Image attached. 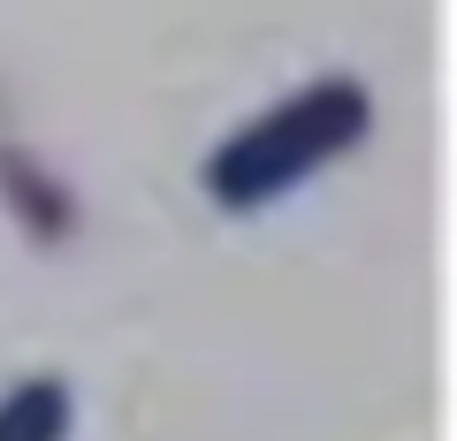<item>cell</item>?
<instances>
[{
    "mask_svg": "<svg viewBox=\"0 0 457 441\" xmlns=\"http://www.w3.org/2000/svg\"><path fill=\"white\" fill-rule=\"evenodd\" d=\"M366 130V99L351 84H312L290 107L260 115L245 137H228L213 152V198L221 206H260V198H282L297 176H312L320 160H336L351 137Z\"/></svg>",
    "mask_w": 457,
    "mask_h": 441,
    "instance_id": "cell-1",
    "label": "cell"
},
{
    "mask_svg": "<svg viewBox=\"0 0 457 441\" xmlns=\"http://www.w3.org/2000/svg\"><path fill=\"white\" fill-rule=\"evenodd\" d=\"M69 434V396L54 380H31L0 404V441H62Z\"/></svg>",
    "mask_w": 457,
    "mask_h": 441,
    "instance_id": "cell-2",
    "label": "cell"
}]
</instances>
